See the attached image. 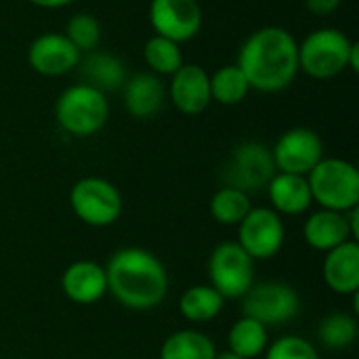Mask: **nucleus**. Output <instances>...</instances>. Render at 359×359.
Wrapping results in <instances>:
<instances>
[{
  "instance_id": "6ab92c4d",
  "label": "nucleus",
  "mask_w": 359,
  "mask_h": 359,
  "mask_svg": "<svg viewBox=\"0 0 359 359\" xmlns=\"http://www.w3.org/2000/svg\"><path fill=\"white\" fill-rule=\"evenodd\" d=\"M265 189H267L271 208L278 215L299 217V215H305L313 204L307 177H301V175L276 172Z\"/></svg>"
},
{
  "instance_id": "9d476101",
  "label": "nucleus",
  "mask_w": 359,
  "mask_h": 359,
  "mask_svg": "<svg viewBox=\"0 0 359 359\" xmlns=\"http://www.w3.org/2000/svg\"><path fill=\"white\" fill-rule=\"evenodd\" d=\"M284 240L286 229L282 223V215L267 206L250 208V212L238 225V244L255 263L273 259L282 250Z\"/></svg>"
},
{
  "instance_id": "5701e85b",
  "label": "nucleus",
  "mask_w": 359,
  "mask_h": 359,
  "mask_svg": "<svg viewBox=\"0 0 359 359\" xmlns=\"http://www.w3.org/2000/svg\"><path fill=\"white\" fill-rule=\"evenodd\" d=\"M229 351L244 359H255L263 355L269 347V332L263 324L252 318L242 316L227 334Z\"/></svg>"
},
{
  "instance_id": "ddd939ff",
  "label": "nucleus",
  "mask_w": 359,
  "mask_h": 359,
  "mask_svg": "<svg viewBox=\"0 0 359 359\" xmlns=\"http://www.w3.org/2000/svg\"><path fill=\"white\" fill-rule=\"evenodd\" d=\"M80 59L82 53L63 32H44L36 36L27 48L29 67L44 78H59L78 69Z\"/></svg>"
},
{
  "instance_id": "b1692460",
  "label": "nucleus",
  "mask_w": 359,
  "mask_h": 359,
  "mask_svg": "<svg viewBox=\"0 0 359 359\" xmlns=\"http://www.w3.org/2000/svg\"><path fill=\"white\" fill-rule=\"evenodd\" d=\"M248 93H250V84L236 63L221 65L215 74H210L212 103L233 107V105H240L248 97Z\"/></svg>"
},
{
  "instance_id": "bb28decb",
  "label": "nucleus",
  "mask_w": 359,
  "mask_h": 359,
  "mask_svg": "<svg viewBox=\"0 0 359 359\" xmlns=\"http://www.w3.org/2000/svg\"><path fill=\"white\" fill-rule=\"evenodd\" d=\"M252 204H250V196L223 185L212 198H210V217L221 223V225H240L244 221V217L250 212Z\"/></svg>"
},
{
  "instance_id": "f3484780",
  "label": "nucleus",
  "mask_w": 359,
  "mask_h": 359,
  "mask_svg": "<svg viewBox=\"0 0 359 359\" xmlns=\"http://www.w3.org/2000/svg\"><path fill=\"white\" fill-rule=\"evenodd\" d=\"M303 238L307 246L320 252H330L339 248L341 244L353 240L347 223V212H337L326 208L311 212L303 225Z\"/></svg>"
},
{
  "instance_id": "2f4dec72",
  "label": "nucleus",
  "mask_w": 359,
  "mask_h": 359,
  "mask_svg": "<svg viewBox=\"0 0 359 359\" xmlns=\"http://www.w3.org/2000/svg\"><path fill=\"white\" fill-rule=\"evenodd\" d=\"M215 359H244V358H240V355H236V353H231V351H225V353H217V358Z\"/></svg>"
},
{
  "instance_id": "1a4fd4ad",
  "label": "nucleus",
  "mask_w": 359,
  "mask_h": 359,
  "mask_svg": "<svg viewBox=\"0 0 359 359\" xmlns=\"http://www.w3.org/2000/svg\"><path fill=\"white\" fill-rule=\"evenodd\" d=\"M210 286L225 299H242L255 284V261L238 242H223L215 246L208 257Z\"/></svg>"
},
{
  "instance_id": "a211bd4d",
  "label": "nucleus",
  "mask_w": 359,
  "mask_h": 359,
  "mask_svg": "<svg viewBox=\"0 0 359 359\" xmlns=\"http://www.w3.org/2000/svg\"><path fill=\"white\" fill-rule=\"evenodd\" d=\"M324 282L337 294H355L359 290V244L349 240L326 252Z\"/></svg>"
},
{
  "instance_id": "412c9836",
  "label": "nucleus",
  "mask_w": 359,
  "mask_h": 359,
  "mask_svg": "<svg viewBox=\"0 0 359 359\" xmlns=\"http://www.w3.org/2000/svg\"><path fill=\"white\" fill-rule=\"evenodd\" d=\"M223 305H225V299L210 284L191 286L179 299V311L191 324L212 322L223 311Z\"/></svg>"
},
{
  "instance_id": "7c9ffc66",
  "label": "nucleus",
  "mask_w": 359,
  "mask_h": 359,
  "mask_svg": "<svg viewBox=\"0 0 359 359\" xmlns=\"http://www.w3.org/2000/svg\"><path fill=\"white\" fill-rule=\"evenodd\" d=\"M34 6H38V8H46V11H55V8H65V6H69V4H74V2H78V0H29Z\"/></svg>"
},
{
  "instance_id": "f257e3e1",
  "label": "nucleus",
  "mask_w": 359,
  "mask_h": 359,
  "mask_svg": "<svg viewBox=\"0 0 359 359\" xmlns=\"http://www.w3.org/2000/svg\"><path fill=\"white\" fill-rule=\"evenodd\" d=\"M236 65L250 90L282 93L299 76V40L282 25H263L246 36Z\"/></svg>"
},
{
  "instance_id": "4468645a",
  "label": "nucleus",
  "mask_w": 359,
  "mask_h": 359,
  "mask_svg": "<svg viewBox=\"0 0 359 359\" xmlns=\"http://www.w3.org/2000/svg\"><path fill=\"white\" fill-rule=\"evenodd\" d=\"M166 97L183 116H200L210 103V74L198 63H183L166 84Z\"/></svg>"
},
{
  "instance_id": "7ed1b4c3",
  "label": "nucleus",
  "mask_w": 359,
  "mask_h": 359,
  "mask_svg": "<svg viewBox=\"0 0 359 359\" xmlns=\"http://www.w3.org/2000/svg\"><path fill=\"white\" fill-rule=\"evenodd\" d=\"M359 44L339 27H318L299 42V72L313 80H332L349 69Z\"/></svg>"
},
{
  "instance_id": "c756f323",
  "label": "nucleus",
  "mask_w": 359,
  "mask_h": 359,
  "mask_svg": "<svg viewBox=\"0 0 359 359\" xmlns=\"http://www.w3.org/2000/svg\"><path fill=\"white\" fill-rule=\"evenodd\" d=\"M339 6L341 0H305V8L316 17H328L334 11H339Z\"/></svg>"
},
{
  "instance_id": "0eeeda50",
  "label": "nucleus",
  "mask_w": 359,
  "mask_h": 359,
  "mask_svg": "<svg viewBox=\"0 0 359 359\" xmlns=\"http://www.w3.org/2000/svg\"><path fill=\"white\" fill-rule=\"evenodd\" d=\"M240 301L242 316L257 320L265 328L284 326L301 313V297L286 282H255Z\"/></svg>"
},
{
  "instance_id": "aec40b11",
  "label": "nucleus",
  "mask_w": 359,
  "mask_h": 359,
  "mask_svg": "<svg viewBox=\"0 0 359 359\" xmlns=\"http://www.w3.org/2000/svg\"><path fill=\"white\" fill-rule=\"evenodd\" d=\"M80 74L86 84L99 88L101 93H111L120 90L122 84L126 82V65L120 57L103 50H90L82 55L80 63Z\"/></svg>"
},
{
  "instance_id": "a878e982",
  "label": "nucleus",
  "mask_w": 359,
  "mask_h": 359,
  "mask_svg": "<svg viewBox=\"0 0 359 359\" xmlns=\"http://www.w3.org/2000/svg\"><path fill=\"white\" fill-rule=\"evenodd\" d=\"M358 318L351 313H330L318 326V341L330 351L349 349L358 341Z\"/></svg>"
},
{
  "instance_id": "39448f33",
  "label": "nucleus",
  "mask_w": 359,
  "mask_h": 359,
  "mask_svg": "<svg viewBox=\"0 0 359 359\" xmlns=\"http://www.w3.org/2000/svg\"><path fill=\"white\" fill-rule=\"evenodd\" d=\"M313 202L326 210L347 212L359 204V170L343 158H322L307 175Z\"/></svg>"
},
{
  "instance_id": "393cba45",
  "label": "nucleus",
  "mask_w": 359,
  "mask_h": 359,
  "mask_svg": "<svg viewBox=\"0 0 359 359\" xmlns=\"http://www.w3.org/2000/svg\"><path fill=\"white\" fill-rule=\"evenodd\" d=\"M143 59H145L149 72L156 74V76H160V78L162 76H168L170 78L185 63L181 44H177V42H172V40H168L164 36H158V34H154L145 42V46H143Z\"/></svg>"
},
{
  "instance_id": "cd10ccee",
  "label": "nucleus",
  "mask_w": 359,
  "mask_h": 359,
  "mask_svg": "<svg viewBox=\"0 0 359 359\" xmlns=\"http://www.w3.org/2000/svg\"><path fill=\"white\" fill-rule=\"evenodd\" d=\"M63 34L82 55H86L90 50H97L101 42V23L90 13H76L67 19Z\"/></svg>"
},
{
  "instance_id": "20e7f679",
  "label": "nucleus",
  "mask_w": 359,
  "mask_h": 359,
  "mask_svg": "<svg viewBox=\"0 0 359 359\" xmlns=\"http://www.w3.org/2000/svg\"><path fill=\"white\" fill-rule=\"evenodd\" d=\"M107 95L86 82L67 86L55 101V120L59 128L78 139L97 135L107 124Z\"/></svg>"
},
{
  "instance_id": "9b49d317",
  "label": "nucleus",
  "mask_w": 359,
  "mask_h": 359,
  "mask_svg": "<svg viewBox=\"0 0 359 359\" xmlns=\"http://www.w3.org/2000/svg\"><path fill=\"white\" fill-rule=\"evenodd\" d=\"M271 158L278 172L307 177L324 158L322 137L307 126L284 130L271 147Z\"/></svg>"
},
{
  "instance_id": "6e6552de",
  "label": "nucleus",
  "mask_w": 359,
  "mask_h": 359,
  "mask_svg": "<svg viewBox=\"0 0 359 359\" xmlns=\"http://www.w3.org/2000/svg\"><path fill=\"white\" fill-rule=\"evenodd\" d=\"M271 147L259 141H244L233 147L223 166V185L240 189L244 194L261 191L276 175Z\"/></svg>"
},
{
  "instance_id": "f03ea898",
  "label": "nucleus",
  "mask_w": 359,
  "mask_h": 359,
  "mask_svg": "<svg viewBox=\"0 0 359 359\" xmlns=\"http://www.w3.org/2000/svg\"><path fill=\"white\" fill-rule=\"evenodd\" d=\"M107 292L126 309L149 311L168 294L164 263L149 250L126 246L116 250L105 265Z\"/></svg>"
},
{
  "instance_id": "2eb2a0df",
  "label": "nucleus",
  "mask_w": 359,
  "mask_h": 359,
  "mask_svg": "<svg viewBox=\"0 0 359 359\" xmlns=\"http://www.w3.org/2000/svg\"><path fill=\"white\" fill-rule=\"evenodd\" d=\"M166 84L151 72H139L122 84V101L135 120L156 118L166 103Z\"/></svg>"
},
{
  "instance_id": "f8f14e48",
  "label": "nucleus",
  "mask_w": 359,
  "mask_h": 359,
  "mask_svg": "<svg viewBox=\"0 0 359 359\" xmlns=\"http://www.w3.org/2000/svg\"><path fill=\"white\" fill-rule=\"evenodd\" d=\"M147 15L154 34L177 44L194 40L204 23L200 0H151Z\"/></svg>"
},
{
  "instance_id": "4be33fe9",
  "label": "nucleus",
  "mask_w": 359,
  "mask_h": 359,
  "mask_svg": "<svg viewBox=\"0 0 359 359\" xmlns=\"http://www.w3.org/2000/svg\"><path fill=\"white\" fill-rule=\"evenodd\" d=\"M217 349L208 334L200 330L172 332L160 347V359H215Z\"/></svg>"
},
{
  "instance_id": "dca6fc26",
  "label": "nucleus",
  "mask_w": 359,
  "mask_h": 359,
  "mask_svg": "<svg viewBox=\"0 0 359 359\" xmlns=\"http://www.w3.org/2000/svg\"><path fill=\"white\" fill-rule=\"evenodd\" d=\"M63 294L76 305L99 303L107 294L105 267L95 261H76L61 276Z\"/></svg>"
},
{
  "instance_id": "c85d7f7f",
  "label": "nucleus",
  "mask_w": 359,
  "mask_h": 359,
  "mask_svg": "<svg viewBox=\"0 0 359 359\" xmlns=\"http://www.w3.org/2000/svg\"><path fill=\"white\" fill-rule=\"evenodd\" d=\"M265 359H320V353L307 339L288 334L267 347Z\"/></svg>"
},
{
  "instance_id": "423d86ee",
  "label": "nucleus",
  "mask_w": 359,
  "mask_h": 359,
  "mask_svg": "<svg viewBox=\"0 0 359 359\" xmlns=\"http://www.w3.org/2000/svg\"><path fill=\"white\" fill-rule=\"evenodd\" d=\"M72 212L90 227L114 225L124 210V200L118 187L103 177H84L69 189Z\"/></svg>"
}]
</instances>
